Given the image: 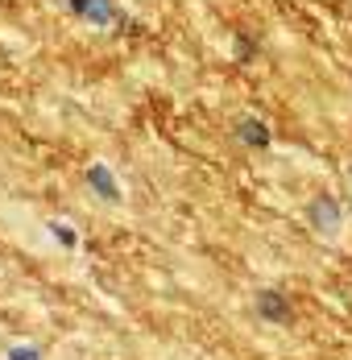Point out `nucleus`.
<instances>
[{"instance_id":"nucleus-5","label":"nucleus","mask_w":352,"mask_h":360,"mask_svg":"<svg viewBox=\"0 0 352 360\" xmlns=\"http://www.w3.org/2000/svg\"><path fill=\"white\" fill-rule=\"evenodd\" d=\"M237 129H241V141L245 145H270V129L261 120H241Z\"/></svg>"},{"instance_id":"nucleus-4","label":"nucleus","mask_w":352,"mask_h":360,"mask_svg":"<svg viewBox=\"0 0 352 360\" xmlns=\"http://www.w3.org/2000/svg\"><path fill=\"white\" fill-rule=\"evenodd\" d=\"M257 311H261L265 319H290V302H286L282 294H274V290L257 298Z\"/></svg>"},{"instance_id":"nucleus-2","label":"nucleus","mask_w":352,"mask_h":360,"mask_svg":"<svg viewBox=\"0 0 352 360\" xmlns=\"http://www.w3.org/2000/svg\"><path fill=\"white\" fill-rule=\"evenodd\" d=\"M87 186H92L104 203H116V199H120V186H116V179H112V170L100 166V162H96V166H87Z\"/></svg>"},{"instance_id":"nucleus-3","label":"nucleus","mask_w":352,"mask_h":360,"mask_svg":"<svg viewBox=\"0 0 352 360\" xmlns=\"http://www.w3.org/2000/svg\"><path fill=\"white\" fill-rule=\"evenodd\" d=\"M311 219H315L323 232H336V228H340V207H336V199H319L315 207H311Z\"/></svg>"},{"instance_id":"nucleus-6","label":"nucleus","mask_w":352,"mask_h":360,"mask_svg":"<svg viewBox=\"0 0 352 360\" xmlns=\"http://www.w3.org/2000/svg\"><path fill=\"white\" fill-rule=\"evenodd\" d=\"M8 360H42V356H37V348H13Z\"/></svg>"},{"instance_id":"nucleus-1","label":"nucleus","mask_w":352,"mask_h":360,"mask_svg":"<svg viewBox=\"0 0 352 360\" xmlns=\"http://www.w3.org/2000/svg\"><path fill=\"white\" fill-rule=\"evenodd\" d=\"M70 13L79 17V21H87V25H96V30H108V25H116V0H67Z\"/></svg>"}]
</instances>
